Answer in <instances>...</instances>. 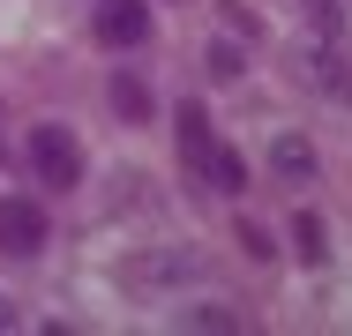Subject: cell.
<instances>
[{
  "mask_svg": "<svg viewBox=\"0 0 352 336\" xmlns=\"http://www.w3.org/2000/svg\"><path fill=\"white\" fill-rule=\"evenodd\" d=\"M23 157H30V180H38V187H60V195L82 187V172H90L75 128H60V120H38V128L23 134Z\"/></svg>",
  "mask_w": 352,
  "mask_h": 336,
  "instance_id": "obj_1",
  "label": "cell"
},
{
  "mask_svg": "<svg viewBox=\"0 0 352 336\" xmlns=\"http://www.w3.org/2000/svg\"><path fill=\"white\" fill-rule=\"evenodd\" d=\"M188 276H203V254L195 247H142L120 262V284L135 291V299H165V291H180Z\"/></svg>",
  "mask_w": 352,
  "mask_h": 336,
  "instance_id": "obj_2",
  "label": "cell"
},
{
  "mask_svg": "<svg viewBox=\"0 0 352 336\" xmlns=\"http://www.w3.org/2000/svg\"><path fill=\"white\" fill-rule=\"evenodd\" d=\"M45 202H30V195H0V247L15 254V262H30L38 247H45Z\"/></svg>",
  "mask_w": 352,
  "mask_h": 336,
  "instance_id": "obj_3",
  "label": "cell"
},
{
  "mask_svg": "<svg viewBox=\"0 0 352 336\" xmlns=\"http://www.w3.org/2000/svg\"><path fill=\"white\" fill-rule=\"evenodd\" d=\"M90 30H98V45L135 53L142 38H150V0H98L90 8Z\"/></svg>",
  "mask_w": 352,
  "mask_h": 336,
  "instance_id": "obj_4",
  "label": "cell"
},
{
  "mask_svg": "<svg viewBox=\"0 0 352 336\" xmlns=\"http://www.w3.org/2000/svg\"><path fill=\"white\" fill-rule=\"evenodd\" d=\"M173 142H180V165H188V180L195 187H210V157H217V128H210V112L188 97L180 105V128H173Z\"/></svg>",
  "mask_w": 352,
  "mask_h": 336,
  "instance_id": "obj_5",
  "label": "cell"
},
{
  "mask_svg": "<svg viewBox=\"0 0 352 336\" xmlns=\"http://www.w3.org/2000/svg\"><path fill=\"white\" fill-rule=\"evenodd\" d=\"M307 75L338 97V105H352V53H345V38H315V53H307Z\"/></svg>",
  "mask_w": 352,
  "mask_h": 336,
  "instance_id": "obj_6",
  "label": "cell"
},
{
  "mask_svg": "<svg viewBox=\"0 0 352 336\" xmlns=\"http://www.w3.org/2000/svg\"><path fill=\"white\" fill-rule=\"evenodd\" d=\"M270 172H278L285 187H315V142L307 134H278L270 142Z\"/></svg>",
  "mask_w": 352,
  "mask_h": 336,
  "instance_id": "obj_7",
  "label": "cell"
},
{
  "mask_svg": "<svg viewBox=\"0 0 352 336\" xmlns=\"http://www.w3.org/2000/svg\"><path fill=\"white\" fill-rule=\"evenodd\" d=\"M105 97H113V112H120L128 128H142V120H150V82H142L135 67H113V82H105Z\"/></svg>",
  "mask_w": 352,
  "mask_h": 336,
  "instance_id": "obj_8",
  "label": "cell"
},
{
  "mask_svg": "<svg viewBox=\"0 0 352 336\" xmlns=\"http://www.w3.org/2000/svg\"><path fill=\"white\" fill-rule=\"evenodd\" d=\"M292 254H300L307 269L330 262V232H322V217H315V209H300V217H292Z\"/></svg>",
  "mask_w": 352,
  "mask_h": 336,
  "instance_id": "obj_9",
  "label": "cell"
},
{
  "mask_svg": "<svg viewBox=\"0 0 352 336\" xmlns=\"http://www.w3.org/2000/svg\"><path fill=\"white\" fill-rule=\"evenodd\" d=\"M210 187H217V195H248V157H240V149H225V142H217V157H210Z\"/></svg>",
  "mask_w": 352,
  "mask_h": 336,
  "instance_id": "obj_10",
  "label": "cell"
},
{
  "mask_svg": "<svg viewBox=\"0 0 352 336\" xmlns=\"http://www.w3.org/2000/svg\"><path fill=\"white\" fill-rule=\"evenodd\" d=\"M300 15L315 23V38H345V0H300Z\"/></svg>",
  "mask_w": 352,
  "mask_h": 336,
  "instance_id": "obj_11",
  "label": "cell"
},
{
  "mask_svg": "<svg viewBox=\"0 0 352 336\" xmlns=\"http://www.w3.org/2000/svg\"><path fill=\"white\" fill-rule=\"evenodd\" d=\"M180 329H240V314L217 307V299H203V307H180Z\"/></svg>",
  "mask_w": 352,
  "mask_h": 336,
  "instance_id": "obj_12",
  "label": "cell"
},
{
  "mask_svg": "<svg viewBox=\"0 0 352 336\" xmlns=\"http://www.w3.org/2000/svg\"><path fill=\"white\" fill-rule=\"evenodd\" d=\"M240 75H248V53H240L232 38H217L210 45V82H240Z\"/></svg>",
  "mask_w": 352,
  "mask_h": 336,
  "instance_id": "obj_13",
  "label": "cell"
},
{
  "mask_svg": "<svg viewBox=\"0 0 352 336\" xmlns=\"http://www.w3.org/2000/svg\"><path fill=\"white\" fill-rule=\"evenodd\" d=\"M240 254H248V262H278V247H270V232H263L255 217H240Z\"/></svg>",
  "mask_w": 352,
  "mask_h": 336,
  "instance_id": "obj_14",
  "label": "cell"
},
{
  "mask_svg": "<svg viewBox=\"0 0 352 336\" xmlns=\"http://www.w3.org/2000/svg\"><path fill=\"white\" fill-rule=\"evenodd\" d=\"M0 329H15V299H0Z\"/></svg>",
  "mask_w": 352,
  "mask_h": 336,
  "instance_id": "obj_15",
  "label": "cell"
}]
</instances>
